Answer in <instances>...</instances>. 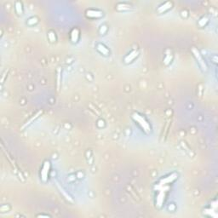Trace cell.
Listing matches in <instances>:
<instances>
[{
	"instance_id": "cell-10",
	"label": "cell",
	"mask_w": 218,
	"mask_h": 218,
	"mask_svg": "<svg viewBox=\"0 0 218 218\" xmlns=\"http://www.w3.org/2000/svg\"><path fill=\"white\" fill-rule=\"evenodd\" d=\"M164 193H160L158 195V198H157V203H158L159 206H161L163 201H164Z\"/></svg>"
},
{
	"instance_id": "cell-13",
	"label": "cell",
	"mask_w": 218,
	"mask_h": 218,
	"mask_svg": "<svg viewBox=\"0 0 218 218\" xmlns=\"http://www.w3.org/2000/svg\"><path fill=\"white\" fill-rule=\"evenodd\" d=\"M40 113H41V112H37V114H36L35 116H34V117H33V118H31V119H30V120H29V121L27 122V124H25V125H24V126H23V127H26V126H27V125H28V124H30L32 123V122H33V121L34 119H35V118H37V117H39V115L40 114Z\"/></svg>"
},
{
	"instance_id": "cell-8",
	"label": "cell",
	"mask_w": 218,
	"mask_h": 218,
	"mask_svg": "<svg viewBox=\"0 0 218 218\" xmlns=\"http://www.w3.org/2000/svg\"><path fill=\"white\" fill-rule=\"evenodd\" d=\"M176 177H177L176 174H172V175H170V176H168V177H166V178H164V180H163V182L164 183H170L171 182H173Z\"/></svg>"
},
{
	"instance_id": "cell-12",
	"label": "cell",
	"mask_w": 218,
	"mask_h": 218,
	"mask_svg": "<svg viewBox=\"0 0 218 218\" xmlns=\"http://www.w3.org/2000/svg\"><path fill=\"white\" fill-rule=\"evenodd\" d=\"M57 186H58V187L60 188V190H61V193H63V195L66 197V199H67V200H70V201H72V199H71V197L69 196V195H67V194H66V193H65V192H64V190L62 189V188H61V187H60L59 185H57Z\"/></svg>"
},
{
	"instance_id": "cell-3",
	"label": "cell",
	"mask_w": 218,
	"mask_h": 218,
	"mask_svg": "<svg viewBox=\"0 0 218 218\" xmlns=\"http://www.w3.org/2000/svg\"><path fill=\"white\" fill-rule=\"evenodd\" d=\"M49 168H50V163H49V161H45L44 164H43V169L41 170V179H42L43 182L47 181Z\"/></svg>"
},
{
	"instance_id": "cell-7",
	"label": "cell",
	"mask_w": 218,
	"mask_h": 218,
	"mask_svg": "<svg viewBox=\"0 0 218 218\" xmlns=\"http://www.w3.org/2000/svg\"><path fill=\"white\" fill-rule=\"evenodd\" d=\"M97 49L101 52V54L104 55V56H107V55L109 54L108 49H107L105 47V46L102 45V44H98V45H97Z\"/></svg>"
},
{
	"instance_id": "cell-4",
	"label": "cell",
	"mask_w": 218,
	"mask_h": 218,
	"mask_svg": "<svg viewBox=\"0 0 218 218\" xmlns=\"http://www.w3.org/2000/svg\"><path fill=\"white\" fill-rule=\"evenodd\" d=\"M138 54H139V52L137 50H134L132 51L131 53H130L129 56H127L125 57V62L126 63H130V62H131L132 61L135 59V58L138 56Z\"/></svg>"
},
{
	"instance_id": "cell-6",
	"label": "cell",
	"mask_w": 218,
	"mask_h": 218,
	"mask_svg": "<svg viewBox=\"0 0 218 218\" xmlns=\"http://www.w3.org/2000/svg\"><path fill=\"white\" fill-rule=\"evenodd\" d=\"M171 5H172V4H171L170 2L165 3L164 4H162L161 6L158 9V12L159 13H162V12H164V11H165L166 10H169V9L171 7Z\"/></svg>"
},
{
	"instance_id": "cell-9",
	"label": "cell",
	"mask_w": 218,
	"mask_h": 218,
	"mask_svg": "<svg viewBox=\"0 0 218 218\" xmlns=\"http://www.w3.org/2000/svg\"><path fill=\"white\" fill-rule=\"evenodd\" d=\"M78 37V29H73L72 32V42H77Z\"/></svg>"
},
{
	"instance_id": "cell-5",
	"label": "cell",
	"mask_w": 218,
	"mask_h": 218,
	"mask_svg": "<svg viewBox=\"0 0 218 218\" xmlns=\"http://www.w3.org/2000/svg\"><path fill=\"white\" fill-rule=\"evenodd\" d=\"M87 16L89 17H101L102 16V13L101 11L94 10H89L87 11Z\"/></svg>"
},
{
	"instance_id": "cell-14",
	"label": "cell",
	"mask_w": 218,
	"mask_h": 218,
	"mask_svg": "<svg viewBox=\"0 0 218 218\" xmlns=\"http://www.w3.org/2000/svg\"><path fill=\"white\" fill-rule=\"evenodd\" d=\"M52 34H53L52 33H49V39H50V41H51V42H54L55 40H56V37H53V35H52Z\"/></svg>"
},
{
	"instance_id": "cell-2",
	"label": "cell",
	"mask_w": 218,
	"mask_h": 218,
	"mask_svg": "<svg viewBox=\"0 0 218 218\" xmlns=\"http://www.w3.org/2000/svg\"><path fill=\"white\" fill-rule=\"evenodd\" d=\"M192 51H193V55H194V56L196 57L197 61H198V62H199V65L201 66V67L203 68V70H205V71L207 70V66H206V64H205V61H204V59H203V58H202L201 55H200V53H199V51L198 50V49H197L196 48H193V49H192Z\"/></svg>"
},
{
	"instance_id": "cell-1",
	"label": "cell",
	"mask_w": 218,
	"mask_h": 218,
	"mask_svg": "<svg viewBox=\"0 0 218 218\" xmlns=\"http://www.w3.org/2000/svg\"><path fill=\"white\" fill-rule=\"evenodd\" d=\"M133 118L139 124H140L141 127L143 129V130L146 133H149L151 131V127L149 125V124H148L147 122V120L145 119L143 117H141L140 114H138V113H134Z\"/></svg>"
},
{
	"instance_id": "cell-11",
	"label": "cell",
	"mask_w": 218,
	"mask_h": 218,
	"mask_svg": "<svg viewBox=\"0 0 218 218\" xmlns=\"http://www.w3.org/2000/svg\"><path fill=\"white\" fill-rule=\"evenodd\" d=\"M16 11H17V13L18 14H21L22 13V6H21V3H19V2H17L16 4Z\"/></svg>"
}]
</instances>
